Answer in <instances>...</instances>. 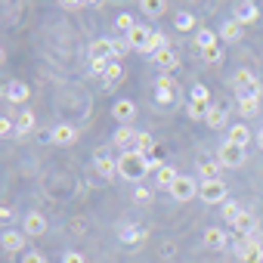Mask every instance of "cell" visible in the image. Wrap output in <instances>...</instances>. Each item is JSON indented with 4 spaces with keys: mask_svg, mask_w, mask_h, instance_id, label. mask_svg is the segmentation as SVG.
Instances as JSON below:
<instances>
[{
    "mask_svg": "<svg viewBox=\"0 0 263 263\" xmlns=\"http://www.w3.org/2000/svg\"><path fill=\"white\" fill-rule=\"evenodd\" d=\"M146 174H149V167H146V155H140V152H134V149L118 155V177H121V180L140 183V180H146Z\"/></svg>",
    "mask_w": 263,
    "mask_h": 263,
    "instance_id": "1",
    "label": "cell"
},
{
    "mask_svg": "<svg viewBox=\"0 0 263 263\" xmlns=\"http://www.w3.org/2000/svg\"><path fill=\"white\" fill-rule=\"evenodd\" d=\"M245 158H248V155H245V149H241V146H235V143H229V140H226V143L220 146V152H217V161H220L223 167H232V171H235V167H241V164H245Z\"/></svg>",
    "mask_w": 263,
    "mask_h": 263,
    "instance_id": "2",
    "label": "cell"
},
{
    "mask_svg": "<svg viewBox=\"0 0 263 263\" xmlns=\"http://www.w3.org/2000/svg\"><path fill=\"white\" fill-rule=\"evenodd\" d=\"M198 189H201V186L195 183V177H183V174H180L177 183L171 186V198H174V201H192V198L198 195Z\"/></svg>",
    "mask_w": 263,
    "mask_h": 263,
    "instance_id": "3",
    "label": "cell"
},
{
    "mask_svg": "<svg viewBox=\"0 0 263 263\" xmlns=\"http://www.w3.org/2000/svg\"><path fill=\"white\" fill-rule=\"evenodd\" d=\"M198 198L208 201V204H223L226 201V183L223 180H201Z\"/></svg>",
    "mask_w": 263,
    "mask_h": 263,
    "instance_id": "4",
    "label": "cell"
},
{
    "mask_svg": "<svg viewBox=\"0 0 263 263\" xmlns=\"http://www.w3.org/2000/svg\"><path fill=\"white\" fill-rule=\"evenodd\" d=\"M90 59H108L115 62V41L111 37H99L90 44Z\"/></svg>",
    "mask_w": 263,
    "mask_h": 263,
    "instance_id": "5",
    "label": "cell"
},
{
    "mask_svg": "<svg viewBox=\"0 0 263 263\" xmlns=\"http://www.w3.org/2000/svg\"><path fill=\"white\" fill-rule=\"evenodd\" d=\"M22 229H25V235H44L47 232V217L41 211H31V214H25Z\"/></svg>",
    "mask_w": 263,
    "mask_h": 263,
    "instance_id": "6",
    "label": "cell"
},
{
    "mask_svg": "<svg viewBox=\"0 0 263 263\" xmlns=\"http://www.w3.org/2000/svg\"><path fill=\"white\" fill-rule=\"evenodd\" d=\"M74 140H78V130L71 124H59L50 130V143H56V146H71Z\"/></svg>",
    "mask_w": 263,
    "mask_h": 263,
    "instance_id": "7",
    "label": "cell"
},
{
    "mask_svg": "<svg viewBox=\"0 0 263 263\" xmlns=\"http://www.w3.org/2000/svg\"><path fill=\"white\" fill-rule=\"evenodd\" d=\"M118 149H124V152H130L134 149V143H137V130L134 127H127V124H121L118 130H115V140H111Z\"/></svg>",
    "mask_w": 263,
    "mask_h": 263,
    "instance_id": "8",
    "label": "cell"
},
{
    "mask_svg": "<svg viewBox=\"0 0 263 263\" xmlns=\"http://www.w3.org/2000/svg\"><path fill=\"white\" fill-rule=\"evenodd\" d=\"M96 174L102 177V180H115L118 177V158H111V155H96Z\"/></svg>",
    "mask_w": 263,
    "mask_h": 263,
    "instance_id": "9",
    "label": "cell"
},
{
    "mask_svg": "<svg viewBox=\"0 0 263 263\" xmlns=\"http://www.w3.org/2000/svg\"><path fill=\"white\" fill-rule=\"evenodd\" d=\"M152 34H155L152 28H146V25H137L134 31L127 34V44L134 47V50H146V47H149V41H152Z\"/></svg>",
    "mask_w": 263,
    "mask_h": 263,
    "instance_id": "10",
    "label": "cell"
},
{
    "mask_svg": "<svg viewBox=\"0 0 263 263\" xmlns=\"http://www.w3.org/2000/svg\"><path fill=\"white\" fill-rule=\"evenodd\" d=\"M0 241H4V251H7V254H22V251H25V235L16 232V229H7Z\"/></svg>",
    "mask_w": 263,
    "mask_h": 263,
    "instance_id": "11",
    "label": "cell"
},
{
    "mask_svg": "<svg viewBox=\"0 0 263 263\" xmlns=\"http://www.w3.org/2000/svg\"><path fill=\"white\" fill-rule=\"evenodd\" d=\"M111 115H115V121L130 124V121H134V115H137V105L130 102V99H118V102L111 105Z\"/></svg>",
    "mask_w": 263,
    "mask_h": 263,
    "instance_id": "12",
    "label": "cell"
},
{
    "mask_svg": "<svg viewBox=\"0 0 263 263\" xmlns=\"http://www.w3.org/2000/svg\"><path fill=\"white\" fill-rule=\"evenodd\" d=\"M257 13H260V10H257V4L245 0V4H235V16H232V19H235L238 25H251V22L257 19Z\"/></svg>",
    "mask_w": 263,
    "mask_h": 263,
    "instance_id": "13",
    "label": "cell"
},
{
    "mask_svg": "<svg viewBox=\"0 0 263 263\" xmlns=\"http://www.w3.org/2000/svg\"><path fill=\"white\" fill-rule=\"evenodd\" d=\"M226 140L235 143V146H241V149H248V143H251V130H248V124H245V121H241V124H232Z\"/></svg>",
    "mask_w": 263,
    "mask_h": 263,
    "instance_id": "14",
    "label": "cell"
},
{
    "mask_svg": "<svg viewBox=\"0 0 263 263\" xmlns=\"http://www.w3.org/2000/svg\"><path fill=\"white\" fill-rule=\"evenodd\" d=\"M28 96H31V90H28V84H22V81H13V84L7 87V99H10L13 105L28 102Z\"/></svg>",
    "mask_w": 263,
    "mask_h": 263,
    "instance_id": "15",
    "label": "cell"
},
{
    "mask_svg": "<svg viewBox=\"0 0 263 263\" xmlns=\"http://www.w3.org/2000/svg\"><path fill=\"white\" fill-rule=\"evenodd\" d=\"M232 226H235V232H238V235H254L257 220H254V214H251V211H241V214L235 217V223H232Z\"/></svg>",
    "mask_w": 263,
    "mask_h": 263,
    "instance_id": "16",
    "label": "cell"
},
{
    "mask_svg": "<svg viewBox=\"0 0 263 263\" xmlns=\"http://www.w3.org/2000/svg\"><path fill=\"white\" fill-rule=\"evenodd\" d=\"M204 245L214 248V251L226 248V232H223L220 226H208V229H204Z\"/></svg>",
    "mask_w": 263,
    "mask_h": 263,
    "instance_id": "17",
    "label": "cell"
},
{
    "mask_svg": "<svg viewBox=\"0 0 263 263\" xmlns=\"http://www.w3.org/2000/svg\"><path fill=\"white\" fill-rule=\"evenodd\" d=\"M238 260H241V263H263V245L254 238L245 251H238Z\"/></svg>",
    "mask_w": 263,
    "mask_h": 263,
    "instance_id": "18",
    "label": "cell"
},
{
    "mask_svg": "<svg viewBox=\"0 0 263 263\" xmlns=\"http://www.w3.org/2000/svg\"><path fill=\"white\" fill-rule=\"evenodd\" d=\"M241 31H245V25H238L235 19H226V22L220 25V41H229V44H232V41L241 37Z\"/></svg>",
    "mask_w": 263,
    "mask_h": 263,
    "instance_id": "19",
    "label": "cell"
},
{
    "mask_svg": "<svg viewBox=\"0 0 263 263\" xmlns=\"http://www.w3.org/2000/svg\"><path fill=\"white\" fill-rule=\"evenodd\" d=\"M177 177H180V174H177L171 164H161V167L155 171V180H158V186H161V189H167V192H171V186L177 183Z\"/></svg>",
    "mask_w": 263,
    "mask_h": 263,
    "instance_id": "20",
    "label": "cell"
},
{
    "mask_svg": "<svg viewBox=\"0 0 263 263\" xmlns=\"http://www.w3.org/2000/svg\"><path fill=\"white\" fill-rule=\"evenodd\" d=\"M152 149H155V140H152V134H149V130H137L134 152H140V155H149Z\"/></svg>",
    "mask_w": 263,
    "mask_h": 263,
    "instance_id": "21",
    "label": "cell"
},
{
    "mask_svg": "<svg viewBox=\"0 0 263 263\" xmlns=\"http://www.w3.org/2000/svg\"><path fill=\"white\" fill-rule=\"evenodd\" d=\"M208 127H214V130H220V127H226V108L223 105H211V111H208Z\"/></svg>",
    "mask_w": 263,
    "mask_h": 263,
    "instance_id": "22",
    "label": "cell"
},
{
    "mask_svg": "<svg viewBox=\"0 0 263 263\" xmlns=\"http://www.w3.org/2000/svg\"><path fill=\"white\" fill-rule=\"evenodd\" d=\"M149 232L146 229H140V226H127V229H121V241H127V245H137V241H143Z\"/></svg>",
    "mask_w": 263,
    "mask_h": 263,
    "instance_id": "23",
    "label": "cell"
},
{
    "mask_svg": "<svg viewBox=\"0 0 263 263\" xmlns=\"http://www.w3.org/2000/svg\"><path fill=\"white\" fill-rule=\"evenodd\" d=\"M152 62H155V65H161V68H174V65H177V56H174V50H171V47H164V50H158V53L152 56Z\"/></svg>",
    "mask_w": 263,
    "mask_h": 263,
    "instance_id": "24",
    "label": "cell"
},
{
    "mask_svg": "<svg viewBox=\"0 0 263 263\" xmlns=\"http://www.w3.org/2000/svg\"><path fill=\"white\" fill-rule=\"evenodd\" d=\"M214 44H220V37H217L214 31L201 28V31L195 34V47H198V50H208V47H214Z\"/></svg>",
    "mask_w": 263,
    "mask_h": 263,
    "instance_id": "25",
    "label": "cell"
},
{
    "mask_svg": "<svg viewBox=\"0 0 263 263\" xmlns=\"http://www.w3.org/2000/svg\"><path fill=\"white\" fill-rule=\"evenodd\" d=\"M220 161H204L201 167H198V174H201V180H220Z\"/></svg>",
    "mask_w": 263,
    "mask_h": 263,
    "instance_id": "26",
    "label": "cell"
},
{
    "mask_svg": "<svg viewBox=\"0 0 263 263\" xmlns=\"http://www.w3.org/2000/svg\"><path fill=\"white\" fill-rule=\"evenodd\" d=\"M31 130H34V115L31 111H22L16 118V134H31Z\"/></svg>",
    "mask_w": 263,
    "mask_h": 263,
    "instance_id": "27",
    "label": "cell"
},
{
    "mask_svg": "<svg viewBox=\"0 0 263 263\" xmlns=\"http://www.w3.org/2000/svg\"><path fill=\"white\" fill-rule=\"evenodd\" d=\"M140 7H143V13H146V16H161L167 4H164V0H143Z\"/></svg>",
    "mask_w": 263,
    "mask_h": 263,
    "instance_id": "28",
    "label": "cell"
},
{
    "mask_svg": "<svg viewBox=\"0 0 263 263\" xmlns=\"http://www.w3.org/2000/svg\"><path fill=\"white\" fill-rule=\"evenodd\" d=\"M164 47H167L164 34H161V31H155V34H152V41H149V47H146L143 53H146V56H155V53H158V50H164Z\"/></svg>",
    "mask_w": 263,
    "mask_h": 263,
    "instance_id": "29",
    "label": "cell"
},
{
    "mask_svg": "<svg viewBox=\"0 0 263 263\" xmlns=\"http://www.w3.org/2000/svg\"><path fill=\"white\" fill-rule=\"evenodd\" d=\"M238 111H241V118L257 115L260 111V99H238Z\"/></svg>",
    "mask_w": 263,
    "mask_h": 263,
    "instance_id": "30",
    "label": "cell"
},
{
    "mask_svg": "<svg viewBox=\"0 0 263 263\" xmlns=\"http://www.w3.org/2000/svg\"><path fill=\"white\" fill-rule=\"evenodd\" d=\"M241 211H245V208H241L238 201H232V198H226V201H223V217H226L229 223H235V217H238Z\"/></svg>",
    "mask_w": 263,
    "mask_h": 263,
    "instance_id": "31",
    "label": "cell"
},
{
    "mask_svg": "<svg viewBox=\"0 0 263 263\" xmlns=\"http://www.w3.org/2000/svg\"><path fill=\"white\" fill-rule=\"evenodd\" d=\"M195 28V16L192 13H177V31H192Z\"/></svg>",
    "mask_w": 263,
    "mask_h": 263,
    "instance_id": "32",
    "label": "cell"
},
{
    "mask_svg": "<svg viewBox=\"0 0 263 263\" xmlns=\"http://www.w3.org/2000/svg\"><path fill=\"white\" fill-rule=\"evenodd\" d=\"M124 74V68H121V62H108V68H105V84H118V78Z\"/></svg>",
    "mask_w": 263,
    "mask_h": 263,
    "instance_id": "33",
    "label": "cell"
},
{
    "mask_svg": "<svg viewBox=\"0 0 263 263\" xmlns=\"http://www.w3.org/2000/svg\"><path fill=\"white\" fill-rule=\"evenodd\" d=\"M186 111H189V118H195V121H198V118H208L211 105H208V102H189V108H186Z\"/></svg>",
    "mask_w": 263,
    "mask_h": 263,
    "instance_id": "34",
    "label": "cell"
},
{
    "mask_svg": "<svg viewBox=\"0 0 263 263\" xmlns=\"http://www.w3.org/2000/svg\"><path fill=\"white\" fill-rule=\"evenodd\" d=\"M201 59H204V62H220V59H223V47H220V44H214V47L201 50Z\"/></svg>",
    "mask_w": 263,
    "mask_h": 263,
    "instance_id": "35",
    "label": "cell"
},
{
    "mask_svg": "<svg viewBox=\"0 0 263 263\" xmlns=\"http://www.w3.org/2000/svg\"><path fill=\"white\" fill-rule=\"evenodd\" d=\"M115 25H118V31H124V34H130V31H134V28H137V22H134V19H130L127 13H121Z\"/></svg>",
    "mask_w": 263,
    "mask_h": 263,
    "instance_id": "36",
    "label": "cell"
},
{
    "mask_svg": "<svg viewBox=\"0 0 263 263\" xmlns=\"http://www.w3.org/2000/svg\"><path fill=\"white\" fill-rule=\"evenodd\" d=\"M189 102H208V87L195 84V87L189 90Z\"/></svg>",
    "mask_w": 263,
    "mask_h": 263,
    "instance_id": "37",
    "label": "cell"
},
{
    "mask_svg": "<svg viewBox=\"0 0 263 263\" xmlns=\"http://www.w3.org/2000/svg\"><path fill=\"white\" fill-rule=\"evenodd\" d=\"M22 263H47V254L44 251H25L22 254Z\"/></svg>",
    "mask_w": 263,
    "mask_h": 263,
    "instance_id": "38",
    "label": "cell"
},
{
    "mask_svg": "<svg viewBox=\"0 0 263 263\" xmlns=\"http://www.w3.org/2000/svg\"><path fill=\"white\" fill-rule=\"evenodd\" d=\"M254 81H257V78H254L251 71H245V68L235 71V84H238V87H248V84H254Z\"/></svg>",
    "mask_w": 263,
    "mask_h": 263,
    "instance_id": "39",
    "label": "cell"
},
{
    "mask_svg": "<svg viewBox=\"0 0 263 263\" xmlns=\"http://www.w3.org/2000/svg\"><path fill=\"white\" fill-rule=\"evenodd\" d=\"M13 130H16V121H13L10 115H4V118H0V134H4V137H10Z\"/></svg>",
    "mask_w": 263,
    "mask_h": 263,
    "instance_id": "40",
    "label": "cell"
},
{
    "mask_svg": "<svg viewBox=\"0 0 263 263\" xmlns=\"http://www.w3.org/2000/svg\"><path fill=\"white\" fill-rule=\"evenodd\" d=\"M62 263H87V257H84L81 251H68V254L62 257Z\"/></svg>",
    "mask_w": 263,
    "mask_h": 263,
    "instance_id": "41",
    "label": "cell"
},
{
    "mask_svg": "<svg viewBox=\"0 0 263 263\" xmlns=\"http://www.w3.org/2000/svg\"><path fill=\"white\" fill-rule=\"evenodd\" d=\"M155 87H158V90H174V81H171L167 74H161V78L155 81Z\"/></svg>",
    "mask_w": 263,
    "mask_h": 263,
    "instance_id": "42",
    "label": "cell"
},
{
    "mask_svg": "<svg viewBox=\"0 0 263 263\" xmlns=\"http://www.w3.org/2000/svg\"><path fill=\"white\" fill-rule=\"evenodd\" d=\"M134 195H137V201H149V198H152V189H146V186H137V192H134Z\"/></svg>",
    "mask_w": 263,
    "mask_h": 263,
    "instance_id": "43",
    "label": "cell"
},
{
    "mask_svg": "<svg viewBox=\"0 0 263 263\" xmlns=\"http://www.w3.org/2000/svg\"><path fill=\"white\" fill-rule=\"evenodd\" d=\"M62 10H81V7H93V4H78V0H62Z\"/></svg>",
    "mask_w": 263,
    "mask_h": 263,
    "instance_id": "44",
    "label": "cell"
},
{
    "mask_svg": "<svg viewBox=\"0 0 263 263\" xmlns=\"http://www.w3.org/2000/svg\"><path fill=\"white\" fill-rule=\"evenodd\" d=\"M155 96H158V102H171L174 99V90H158Z\"/></svg>",
    "mask_w": 263,
    "mask_h": 263,
    "instance_id": "45",
    "label": "cell"
},
{
    "mask_svg": "<svg viewBox=\"0 0 263 263\" xmlns=\"http://www.w3.org/2000/svg\"><path fill=\"white\" fill-rule=\"evenodd\" d=\"M0 217H4V223H10L13 220V208H4V211H0Z\"/></svg>",
    "mask_w": 263,
    "mask_h": 263,
    "instance_id": "46",
    "label": "cell"
},
{
    "mask_svg": "<svg viewBox=\"0 0 263 263\" xmlns=\"http://www.w3.org/2000/svg\"><path fill=\"white\" fill-rule=\"evenodd\" d=\"M257 146H260V149H263V127H260V130H257Z\"/></svg>",
    "mask_w": 263,
    "mask_h": 263,
    "instance_id": "47",
    "label": "cell"
}]
</instances>
